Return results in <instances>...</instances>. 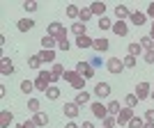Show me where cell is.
Listing matches in <instances>:
<instances>
[{
    "instance_id": "31",
    "label": "cell",
    "mask_w": 154,
    "mask_h": 128,
    "mask_svg": "<svg viewBox=\"0 0 154 128\" xmlns=\"http://www.w3.org/2000/svg\"><path fill=\"white\" fill-rule=\"evenodd\" d=\"M23 9H26L28 14H35V12L39 9V5L35 2V0H26V2H23Z\"/></svg>"
},
{
    "instance_id": "16",
    "label": "cell",
    "mask_w": 154,
    "mask_h": 128,
    "mask_svg": "<svg viewBox=\"0 0 154 128\" xmlns=\"http://www.w3.org/2000/svg\"><path fill=\"white\" fill-rule=\"evenodd\" d=\"M12 119H14V112L12 110H0V128H7L9 124H12Z\"/></svg>"
},
{
    "instance_id": "36",
    "label": "cell",
    "mask_w": 154,
    "mask_h": 128,
    "mask_svg": "<svg viewBox=\"0 0 154 128\" xmlns=\"http://www.w3.org/2000/svg\"><path fill=\"white\" fill-rule=\"evenodd\" d=\"M28 66H30V69H39V66H42V60H39L37 55H30V57H28Z\"/></svg>"
},
{
    "instance_id": "9",
    "label": "cell",
    "mask_w": 154,
    "mask_h": 128,
    "mask_svg": "<svg viewBox=\"0 0 154 128\" xmlns=\"http://www.w3.org/2000/svg\"><path fill=\"white\" fill-rule=\"evenodd\" d=\"M94 96L101 101V98H108L110 96V85L108 83H97L94 85Z\"/></svg>"
},
{
    "instance_id": "40",
    "label": "cell",
    "mask_w": 154,
    "mask_h": 128,
    "mask_svg": "<svg viewBox=\"0 0 154 128\" xmlns=\"http://www.w3.org/2000/svg\"><path fill=\"white\" fill-rule=\"evenodd\" d=\"M78 73H76V69H69V71H64L62 73V80H67V83H71V80H74V78H76Z\"/></svg>"
},
{
    "instance_id": "7",
    "label": "cell",
    "mask_w": 154,
    "mask_h": 128,
    "mask_svg": "<svg viewBox=\"0 0 154 128\" xmlns=\"http://www.w3.org/2000/svg\"><path fill=\"white\" fill-rule=\"evenodd\" d=\"M149 94H152V85L149 83H145V80H140V83L136 85V96H138V98H149Z\"/></svg>"
},
{
    "instance_id": "26",
    "label": "cell",
    "mask_w": 154,
    "mask_h": 128,
    "mask_svg": "<svg viewBox=\"0 0 154 128\" xmlns=\"http://www.w3.org/2000/svg\"><path fill=\"white\" fill-rule=\"evenodd\" d=\"M140 46L143 51H154V39L149 34H145V37H140Z\"/></svg>"
},
{
    "instance_id": "38",
    "label": "cell",
    "mask_w": 154,
    "mask_h": 128,
    "mask_svg": "<svg viewBox=\"0 0 154 128\" xmlns=\"http://www.w3.org/2000/svg\"><path fill=\"white\" fill-rule=\"evenodd\" d=\"M64 71H67V69H64L62 64H58V62H55V64H53V69H51V73H53V76H58V78H62V73H64Z\"/></svg>"
},
{
    "instance_id": "48",
    "label": "cell",
    "mask_w": 154,
    "mask_h": 128,
    "mask_svg": "<svg viewBox=\"0 0 154 128\" xmlns=\"http://www.w3.org/2000/svg\"><path fill=\"white\" fill-rule=\"evenodd\" d=\"M2 96H7V87L5 85H0V98H2Z\"/></svg>"
},
{
    "instance_id": "17",
    "label": "cell",
    "mask_w": 154,
    "mask_h": 128,
    "mask_svg": "<svg viewBox=\"0 0 154 128\" xmlns=\"http://www.w3.org/2000/svg\"><path fill=\"white\" fill-rule=\"evenodd\" d=\"M143 46H140V41H131L129 44V48H127V55H131V57H140L143 55Z\"/></svg>"
},
{
    "instance_id": "41",
    "label": "cell",
    "mask_w": 154,
    "mask_h": 128,
    "mask_svg": "<svg viewBox=\"0 0 154 128\" xmlns=\"http://www.w3.org/2000/svg\"><path fill=\"white\" fill-rule=\"evenodd\" d=\"M122 62H124V69H134V66H136V57H131V55L122 57Z\"/></svg>"
},
{
    "instance_id": "54",
    "label": "cell",
    "mask_w": 154,
    "mask_h": 128,
    "mask_svg": "<svg viewBox=\"0 0 154 128\" xmlns=\"http://www.w3.org/2000/svg\"><path fill=\"white\" fill-rule=\"evenodd\" d=\"M152 87H154V83H152Z\"/></svg>"
},
{
    "instance_id": "4",
    "label": "cell",
    "mask_w": 154,
    "mask_h": 128,
    "mask_svg": "<svg viewBox=\"0 0 154 128\" xmlns=\"http://www.w3.org/2000/svg\"><path fill=\"white\" fill-rule=\"evenodd\" d=\"M136 117V112H134V108H127L124 105L122 110H120V115H117V126H129V121Z\"/></svg>"
},
{
    "instance_id": "51",
    "label": "cell",
    "mask_w": 154,
    "mask_h": 128,
    "mask_svg": "<svg viewBox=\"0 0 154 128\" xmlns=\"http://www.w3.org/2000/svg\"><path fill=\"white\" fill-rule=\"evenodd\" d=\"M149 37L154 39V21H152V28H149Z\"/></svg>"
},
{
    "instance_id": "45",
    "label": "cell",
    "mask_w": 154,
    "mask_h": 128,
    "mask_svg": "<svg viewBox=\"0 0 154 128\" xmlns=\"http://www.w3.org/2000/svg\"><path fill=\"white\" fill-rule=\"evenodd\" d=\"M145 121H152L154 124V110H145Z\"/></svg>"
},
{
    "instance_id": "43",
    "label": "cell",
    "mask_w": 154,
    "mask_h": 128,
    "mask_svg": "<svg viewBox=\"0 0 154 128\" xmlns=\"http://www.w3.org/2000/svg\"><path fill=\"white\" fill-rule=\"evenodd\" d=\"M143 60H145L147 64H154V51H145L143 53Z\"/></svg>"
},
{
    "instance_id": "2",
    "label": "cell",
    "mask_w": 154,
    "mask_h": 128,
    "mask_svg": "<svg viewBox=\"0 0 154 128\" xmlns=\"http://www.w3.org/2000/svg\"><path fill=\"white\" fill-rule=\"evenodd\" d=\"M76 73H78V76H83L85 80H90V78H94V66H92L90 62H85V60H83V62L76 64Z\"/></svg>"
},
{
    "instance_id": "52",
    "label": "cell",
    "mask_w": 154,
    "mask_h": 128,
    "mask_svg": "<svg viewBox=\"0 0 154 128\" xmlns=\"http://www.w3.org/2000/svg\"><path fill=\"white\" fill-rule=\"evenodd\" d=\"M143 128H154V124L152 121H145V126H143Z\"/></svg>"
},
{
    "instance_id": "14",
    "label": "cell",
    "mask_w": 154,
    "mask_h": 128,
    "mask_svg": "<svg viewBox=\"0 0 154 128\" xmlns=\"http://www.w3.org/2000/svg\"><path fill=\"white\" fill-rule=\"evenodd\" d=\"M76 46L83 51V48H94V39L88 37V34H81V37H76Z\"/></svg>"
},
{
    "instance_id": "21",
    "label": "cell",
    "mask_w": 154,
    "mask_h": 128,
    "mask_svg": "<svg viewBox=\"0 0 154 128\" xmlns=\"http://www.w3.org/2000/svg\"><path fill=\"white\" fill-rule=\"evenodd\" d=\"M71 32H74L76 37H81V34H88V25H85V23H81V21H74Z\"/></svg>"
},
{
    "instance_id": "10",
    "label": "cell",
    "mask_w": 154,
    "mask_h": 128,
    "mask_svg": "<svg viewBox=\"0 0 154 128\" xmlns=\"http://www.w3.org/2000/svg\"><path fill=\"white\" fill-rule=\"evenodd\" d=\"M0 73L2 76H12L14 73V62L9 57H0Z\"/></svg>"
},
{
    "instance_id": "20",
    "label": "cell",
    "mask_w": 154,
    "mask_h": 128,
    "mask_svg": "<svg viewBox=\"0 0 154 128\" xmlns=\"http://www.w3.org/2000/svg\"><path fill=\"white\" fill-rule=\"evenodd\" d=\"M108 48H110V41H108V39H103V37L94 39V51H99V53H106Z\"/></svg>"
},
{
    "instance_id": "39",
    "label": "cell",
    "mask_w": 154,
    "mask_h": 128,
    "mask_svg": "<svg viewBox=\"0 0 154 128\" xmlns=\"http://www.w3.org/2000/svg\"><path fill=\"white\" fill-rule=\"evenodd\" d=\"M143 126H145V119H140V117H134L129 121V128H143Z\"/></svg>"
},
{
    "instance_id": "27",
    "label": "cell",
    "mask_w": 154,
    "mask_h": 128,
    "mask_svg": "<svg viewBox=\"0 0 154 128\" xmlns=\"http://www.w3.org/2000/svg\"><path fill=\"white\" fill-rule=\"evenodd\" d=\"M97 25H99V30H113V21L108 16H101V19L97 21Z\"/></svg>"
},
{
    "instance_id": "19",
    "label": "cell",
    "mask_w": 154,
    "mask_h": 128,
    "mask_svg": "<svg viewBox=\"0 0 154 128\" xmlns=\"http://www.w3.org/2000/svg\"><path fill=\"white\" fill-rule=\"evenodd\" d=\"M16 28H19V32H30L32 28H35V21L32 19H21V21H16Z\"/></svg>"
},
{
    "instance_id": "29",
    "label": "cell",
    "mask_w": 154,
    "mask_h": 128,
    "mask_svg": "<svg viewBox=\"0 0 154 128\" xmlns=\"http://www.w3.org/2000/svg\"><path fill=\"white\" fill-rule=\"evenodd\" d=\"M92 16H94V14H92L90 7H83V9H81V16H78V21H81V23H88Z\"/></svg>"
},
{
    "instance_id": "35",
    "label": "cell",
    "mask_w": 154,
    "mask_h": 128,
    "mask_svg": "<svg viewBox=\"0 0 154 128\" xmlns=\"http://www.w3.org/2000/svg\"><path fill=\"white\" fill-rule=\"evenodd\" d=\"M103 128H115L117 126V117H113V115H108V117H106V119H103Z\"/></svg>"
},
{
    "instance_id": "1",
    "label": "cell",
    "mask_w": 154,
    "mask_h": 128,
    "mask_svg": "<svg viewBox=\"0 0 154 128\" xmlns=\"http://www.w3.org/2000/svg\"><path fill=\"white\" fill-rule=\"evenodd\" d=\"M48 76H51V71H39V76L35 78V89H39V92H44V94H46V89L51 87Z\"/></svg>"
},
{
    "instance_id": "47",
    "label": "cell",
    "mask_w": 154,
    "mask_h": 128,
    "mask_svg": "<svg viewBox=\"0 0 154 128\" xmlns=\"http://www.w3.org/2000/svg\"><path fill=\"white\" fill-rule=\"evenodd\" d=\"M90 64H92V66H94V69H97V66L101 64V60H99V57H94V60H90Z\"/></svg>"
},
{
    "instance_id": "8",
    "label": "cell",
    "mask_w": 154,
    "mask_h": 128,
    "mask_svg": "<svg viewBox=\"0 0 154 128\" xmlns=\"http://www.w3.org/2000/svg\"><path fill=\"white\" fill-rule=\"evenodd\" d=\"M62 112H64L67 119H76L78 112H81V105H76L74 101H71V103H64V105H62Z\"/></svg>"
},
{
    "instance_id": "37",
    "label": "cell",
    "mask_w": 154,
    "mask_h": 128,
    "mask_svg": "<svg viewBox=\"0 0 154 128\" xmlns=\"http://www.w3.org/2000/svg\"><path fill=\"white\" fill-rule=\"evenodd\" d=\"M32 89H35V83H30V80H23V83H21V92H23V94H32Z\"/></svg>"
},
{
    "instance_id": "22",
    "label": "cell",
    "mask_w": 154,
    "mask_h": 128,
    "mask_svg": "<svg viewBox=\"0 0 154 128\" xmlns=\"http://www.w3.org/2000/svg\"><path fill=\"white\" fill-rule=\"evenodd\" d=\"M115 16H117V21H127L129 16H131V12H129L124 5H117L115 7Z\"/></svg>"
},
{
    "instance_id": "46",
    "label": "cell",
    "mask_w": 154,
    "mask_h": 128,
    "mask_svg": "<svg viewBox=\"0 0 154 128\" xmlns=\"http://www.w3.org/2000/svg\"><path fill=\"white\" fill-rule=\"evenodd\" d=\"M147 16L154 21V2H149V7H147Z\"/></svg>"
},
{
    "instance_id": "12",
    "label": "cell",
    "mask_w": 154,
    "mask_h": 128,
    "mask_svg": "<svg viewBox=\"0 0 154 128\" xmlns=\"http://www.w3.org/2000/svg\"><path fill=\"white\" fill-rule=\"evenodd\" d=\"M129 21H131L136 28H140V25H145V23H147V14H143V12H131Z\"/></svg>"
},
{
    "instance_id": "30",
    "label": "cell",
    "mask_w": 154,
    "mask_h": 128,
    "mask_svg": "<svg viewBox=\"0 0 154 128\" xmlns=\"http://www.w3.org/2000/svg\"><path fill=\"white\" fill-rule=\"evenodd\" d=\"M39 108H42L39 98H28V110H30L32 115H35V112H39Z\"/></svg>"
},
{
    "instance_id": "15",
    "label": "cell",
    "mask_w": 154,
    "mask_h": 128,
    "mask_svg": "<svg viewBox=\"0 0 154 128\" xmlns=\"http://www.w3.org/2000/svg\"><path fill=\"white\" fill-rule=\"evenodd\" d=\"M39 41H42V48H44V51H53V48L58 46V39L51 37V34H44V37L39 39Z\"/></svg>"
},
{
    "instance_id": "34",
    "label": "cell",
    "mask_w": 154,
    "mask_h": 128,
    "mask_svg": "<svg viewBox=\"0 0 154 128\" xmlns=\"http://www.w3.org/2000/svg\"><path fill=\"white\" fill-rule=\"evenodd\" d=\"M67 16H69V19H78V16H81V9H78L76 5H67Z\"/></svg>"
},
{
    "instance_id": "25",
    "label": "cell",
    "mask_w": 154,
    "mask_h": 128,
    "mask_svg": "<svg viewBox=\"0 0 154 128\" xmlns=\"http://www.w3.org/2000/svg\"><path fill=\"white\" fill-rule=\"evenodd\" d=\"M69 85H71V87H74L76 92H83V89H85V78H83V76H76Z\"/></svg>"
},
{
    "instance_id": "18",
    "label": "cell",
    "mask_w": 154,
    "mask_h": 128,
    "mask_svg": "<svg viewBox=\"0 0 154 128\" xmlns=\"http://www.w3.org/2000/svg\"><path fill=\"white\" fill-rule=\"evenodd\" d=\"M90 9H92L94 16H99V19L106 16V2H99V0H97V2H90Z\"/></svg>"
},
{
    "instance_id": "32",
    "label": "cell",
    "mask_w": 154,
    "mask_h": 128,
    "mask_svg": "<svg viewBox=\"0 0 154 128\" xmlns=\"http://www.w3.org/2000/svg\"><path fill=\"white\" fill-rule=\"evenodd\" d=\"M120 110H122V108H120V101H110L108 103V115L117 117V115H120Z\"/></svg>"
},
{
    "instance_id": "24",
    "label": "cell",
    "mask_w": 154,
    "mask_h": 128,
    "mask_svg": "<svg viewBox=\"0 0 154 128\" xmlns=\"http://www.w3.org/2000/svg\"><path fill=\"white\" fill-rule=\"evenodd\" d=\"M74 103H76V105H85V103H90V92H78L76 94V98H74Z\"/></svg>"
},
{
    "instance_id": "6",
    "label": "cell",
    "mask_w": 154,
    "mask_h": 128,
    "mask_svg": "<svg viewBox=\"0 0 154 128\" xmlns=\"http://www.w3.org/2000/svg\"><path fill=\"white\" fill-rule=\"evenodd\" d=\"M64 32L67 30H64V25L60 23V21H53V23H48V28H46V34H51V37H55V39L62 37Z\"/></svg>"
},
{
    "instance_id": "13",
    "label": "cell",
    "mask_w": 154,
    "mask_h": 128,
    "mask_svg": "<svg viewBox=\"0 0 154 128\" xmlns=\"http://www.w3.org/2000/svg\"><path fill=\"white\" fill-rule=\"evenodd\" d=\"M113 32H115L117 37H127V32H129L127 21H113Z\"/></svg>"
},
{
    "instance_id": "44",
    "label": "cell",
    "mask_w": 154,
    "mask_h": 128,
    "mask_svg": "<svg viewBox=\"0 0 154 128\" xmlns=\"http://www.w3.org/2000/svg\"><path fill=\"white\" fill-rule=\"evenodd\" d=\"M16 128H37V124L32 121V119H28V121H23V124H19Z\"/></svg>"
},
{
    "instance_id": "50",
    "label": "cell",
    "mask_w": 154,
    "mask_h": 128,
    "mask_svg": "<svg viewBox=\"0 0 154 128\" xmlns=\"http://www.w3.org/2000/svg\"><path fill=\"white\" fill-rule=\"evenodd\" d=\"M64 128H78V126H76V124H74V121H69V124H67V126H64Z\"/></svg>"
},
{
    "instance_id": "23",
    "label": "cell",
    "mask_w": 154,
    "mask_h": 128,
    "mask_svg": "<svg viewBox=\"0 0 154 128\" xmlns=\"http://www.w3.org/2000/svg\"><path fill=\"white\" fill-rule=\"evenodd\" d=\"M32 121L37 124V126H46V124H48V115H46V112H35V115H32Z\"/></svg>"
},
{
    "instance_id": "33",
    "label": "cell",
    "mask_w": 154,
    "mask_h": 128,
    "mask_svg": "<svg viewBox=\"0 0 154 128\" xmlns=\"http://www.w3.org/2000/svg\"><path fill=\"white\" fill-rule=\"evenodd\" d=\"M138 101H140V98H138L136 94H129L127 98H124V105H127V108H136V105H138Z\"/></svg>"
},
{
    "instance_id": "5",
    "label": "cell",
    "mask_w": 154,
    "mask_h": 128,
    "mask_svg": "<svg viewBox=\"0 0 154 128\" xmlns=\"http://www.w3.org/2000/svg\"><path fill=\"white\" fill-rule=\"evenodd\" d=\"M106 69H108L113 76H120V73L124 71V62L120 57H110L108 62H106Z\"/></svg>"
},
{
    "instance_id": "42",
    "label": "cell",
    "mask_w": 154,
    "mask_h": 128,
    "mask_svg": "<svg viewBox=\"0 0 154 128\" xmlns=\"http://www.w3.org/2000/svg\"><path fill=\"white\" fill-rule=\"evenodd\" d=\"M58 48H60V51H64V53H67V51L71 48L69 39H58Z\"/></svg>"
},
{
    "instance_id": "49",
    "label": "cell",
    "mask_w": 154,
    "mask_h": 128,
    "mask_svg": "<svg viewBox=\"0 0 154 128\" xmlns=\"http://www.w3.org/2000/svg\"><path fill=\"white\" fill-rule=\"evenodd\" d=\"M83 128H94V124L92 121H83Z\"/></svg>"
},
{
    "instance_id": "28",
    "label": "cell",
    "mask_w": 154,
    "mask_h": 128,
    "mask_svg": "<svg viewBox=\"0 0 154 128\" xmlns=\"http://www.w3.org/2000/svg\"><path fill=\"white\" fill-rule=\"evenodd\" d=\"M60 94H62V92H60L55 85H51V87L46 89V98H48V101H55V98H60Z\"/></svg>"
},
{
    "instance_id": "53",
    "label": "cell",
    "mask_w": 154,
    "mask_h": 128,
    "mask_svg": "<svg viewBox=\"0 0 154 128\" xmlns=\"http://www.w3.org/2000/svg\"><path fill=\"white\" fill-rule=\"evenodd\" d=\"M149 98H152V101H154V89H152V94H149Z\"/></svg>"
},
{
    "instance_id": "3",
    "label": "cell",
    "mask_w": 154,
    "mask_h": 128,
    "mask_svg": "<svg viewBox=\"0 0 154 128\" xmlns=\"http://www.w3.org/2000/svg\"><path fill=\"white\" fill-rule=\"evenodd\" d=\"M90 110H92V115L97 117V119H106L108 117V105H103L101 101H94V103H90Z\"/></svg>"
},
{
    "instance_id": "11",
    "label": "cell",
    "mask_w": 154,
    "mask_h": 128,
    "mask_svg": "<svg viewBox=\"0 0 154 128\" xmlns=\"http://www.w3.org/2000/svg\"><path fill=\"white\" fill-rule=\"evenodd\" d=\"M37 57L42 60V64H55V51H42L37 53Z\"/></svg>"
}]
</instances>
